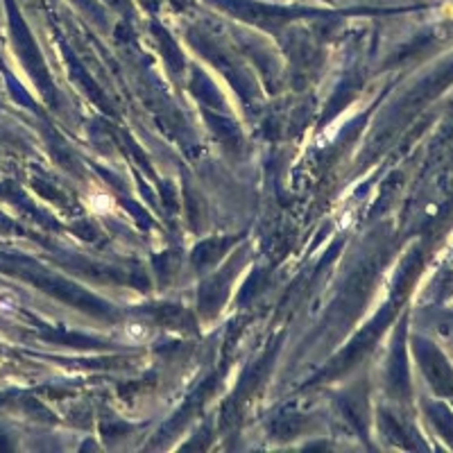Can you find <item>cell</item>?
<instances>
[{"label":"cell","mask_w":453,"mask_h":453,"mask_svg":"<svg viewBox=\"0 0 453 453\" xmlns=\"http://www.w3.org/2000/svg\"><path fill=\"white\" fill-rule=\"evenodd\" d=\"M127 335H129V340H134V342H143V340L150 338V331H147L143 324H129V327H127Z\"/></svg>","instance_id":"cell-1"},{"label":"cell","mask_w":453,"mask_h":453,"mask_svg":"<svg viewBox=\"0 0 453 453\" xmlns=\"http://www.w3.org/2000/svg\"><path fill=\"white\" fill-rule=\"evenodd\" d=\"M91 204H93L95 211H109V206H111V200H109L107 195H93V197H91Z\"/></svg>","instance_id":"cell-2"}]
</instances>
